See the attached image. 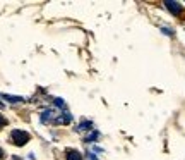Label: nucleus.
I'll use <instances>...</instances> for the list:
<instances>
[{"instance_id": "f257e3e1", "label": "nucleus", "mask_w": 185, "mask_h": 160, "mask_svg": "<svg viewBox=\"0 0 185 160\" xmlns=\"http://www.w3.org/2000/svg\"><path fill=\"white\" fill-rule=\"evenodd\" d=\"M10 140H12L14 145H24L26 141L29 140V134H28V133H24V131H12Z\"/></svg>"}, {"instance_id": "f03ea898", "label": "nucleus", "mask_w": 185, "mask_h": 160, "mask_svg": "<svg viewBox=\"0 0 185 160\" xmlns=\"http://www.w3.org/2000/svg\"><path fill=\"white\" fill-rule=\"evenodd\" d=\"M67 159L69 160H81V157H79V153H77V155H70V153H69Z\"/></svg>"}, {"instance_id": "7ed1b4c3", "label": "nucleus", "mask_w": 185, "mask_h": 160, "mask_svg": "<svg viewBox=\"0 0 185 160\" xmlns=\"http://www.w3.org/2000/svg\"><path fill=\"white\" fill-rule=\"evenodd\" d=\"M5 122H7V120H5L4 117H2V115H0V128H2V126H5Z\"/></svg>"}, {"instance_id": "20e7f679", "label": "nucleus", "mask_w": 185, "mask_h": 160, "mask_svg": "<svg viewBox=\"0 0 185 160\" xmlns=\"http://www.w3.org/2000/svg\"><path fill=\"white\" fill-rule=\"evenodd\" d=\"M0 159H4V151L0 150Z\"/></svg>"}]
</instances>
